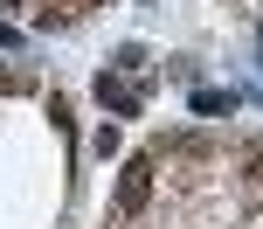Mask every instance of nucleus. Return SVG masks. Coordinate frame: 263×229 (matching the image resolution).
<instances>
[{
	"label": "nucleus",
	"instance_id": "f257e3e1",
	"mask_svg": "<svg viewBox=\"0 0 263 229\" xmlns=\"http://www.w3.org/2000/svg\"><path fill=\"white\" fill-rule=\"evenodd\" d=\"M145 202H153V160L132 153V160L118 167V216H139Z\"/></svg>",
	"mask_w": 263,
	"mask_h": 229
},
{
	"label": "nucleus",
	"instance_id": "7ed1b4c3",
	"mask_svg": "<svg viewBox=\"0 0 263 229\" xmlns=\"http://www.w3.org/2000/svg\"><path fill=\"white\" fill-rule=\"evenodd\" d=\"M194 111H208V118H222V111H236V97H229V91H194Z\"/></svg>",
	"mask_w": 263,
	"mask_h": 229
},
{
	"label": "nucleus",
	"instance_id": "f03ea898",
	"mask_svg": "<svg viewBox=\"0 0 263 229\" xmlns=\"http://www.w3.org/2000/svg\"><path fill=\"white\" fill-rule=\"evenodd\" d=\"M97 97H104V111H118V118H132V111H139V91H132L125 77H111V69L97 77Z\"/></svg>",
	"mask_w": 263,
	"mask_h": 229
}]
</instances>
